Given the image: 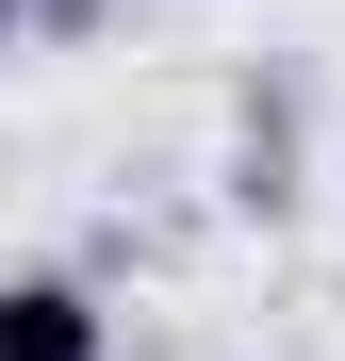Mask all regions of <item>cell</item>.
Wrapping results in <instances>:
<instances>
[{"label": "cell", "instance_id": "7a4b0ae2", "mask_svg": "<svg viewBox=\"0 0 345 361\" xmlns=\"http://www.w3.org/2000/svg\"><path fill=\"white\" fill-rule=\"evenodd\" d=\"M17 33H33V0H0V49H17Z\"/></svg>", "mask_w": 345, "mask_h": 361}, {"label": "cell", "instance_id": "6da1fadb", "mask_svg": "<svg viewBox=\"0 0 345 361\" xmlns=\"http://www.w3.org/2000/svg\"><path fill=\"white\" fill-rule=\"evenodd\" d=\"M0 361H115L99 279H66V263H17V279H0Z\"/></svg>", "mask_w": 345, "mask_h": 361}]
</instances>
